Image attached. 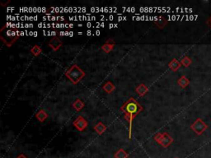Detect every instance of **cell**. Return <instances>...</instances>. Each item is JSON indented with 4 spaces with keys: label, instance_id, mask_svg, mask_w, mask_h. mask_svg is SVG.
<instances>
[{
    "label": "cell",
    "instance_id": "cell-49",
    "mask_svg": "<svg viewBox=\"0 0 211 158\" xmlns=\"http://www.w3.org/2000/svg\"><path fill=\"white\" fill-rule=\"evenodd\" d=\"M78 27H83V25H82V24H78Z\"/></svg>",
    "mask_w": 211,
    "mask_h": 158
},
{
    "label": "cell",
    "instance_id": "cell-5",
    "mask_svg": "<svg viewBox=\"0 0 211 158\" xmlns=\"http://www.w3.org/2000/svg\"><path fill=\"white\" fill-rule=\"evenodd\" d=\"M73 125L75 128L79 130V131H83L84 129L88 127V121H87L82 116H78L76 120L73 121Z\"/></svg>",
    "mask_w": 211,
    "mask_h": 158
},
{
    "label": "cell",
    "instance_id": "cell-23",
    "mask_svg": "<svg viewBox=\"0 0 211 158\" xmlns=\"http://www.w3.org/2000/svg\"><path fill=\"white\" fill-rule=\"evenodd\" d=\"M69 21H78V17H68Z\"/></svg>",
    "mask_w": 211,
    "mask_h": 158
},
{
    "label": "cell",
    "instance_id": "cell-28",
    "mask_svg": "<svg viewBox=\"0 0 211 158\" xmlns=\"http://www.w3.org/2000/svg\"><path fill=\"white\" fill-rule=\"evenodd\" d=\"M95 35H96V36H100V35H101L100 31H99V30H97V31H96V32H95Z\"/></svg>",
    "mask_w": 211,
    "mask_h": 158
},
{
    "label": "cell",
    "instance_id": "cell-35",
    "mask_svg": "<svg viewBox=\"0 0 211 158\" xmlns=\"http://www.w3.org/2000/svg\"><path fill=\"white\" fill-rule=\"evenodd\" d=\"M140 12H144V7H140V8L138 9Z\"/></svg>",
    "mask_w": 211,
    "mask_h": 158
},
{
    "label": "cell",
    "instance_id": "cell-10",
    "mask_svg": "<svg viewBox=\"0 0 211 158\" xmlns=\"http://www.w3.org/2000/svg\"><path fill=\"white\" fill-rule=\"evenodd\" d=\"M94 129H95V131L97 132L99 135H102V134H103V133L106 131L107 127H106V125H105L104 124H102V122H99L98 124H97V125H95Z\"/></svg>",
    "mask_w": 211,
    "mask_h": 158
},
{
    "label": "cell",
    "instance_id": "cell-2",
    "mask_svg": "<svg viewBox=\"0 0 211 158\" xmlns=\"http://www.w3.org/2000/svg\"><path fill=\"white\" fill-rule=\"evenodd\" d=\"M65 76L70 80L73 84H77L85 76V72L78 65L74 64L65 72Z\"/></svg>",
    "mask_w": 211,
    "mask_h": 158
},
{
    "label": "cell",
    "instance_id": "cell-42",
    "mask_svg": "<svg viewBox=\"0 0 211 158\" xmlns=\"http://www.w3.org/2000/svg\"><path fill=\"white\" fill-rule=\"evenodd\" d=\"M33 34H34V32H29V36H33Z\"/></svg>",
    "mask_w": 211,
    "mask_h": 158
},
{
    "label": "cell",
    "instance_id": "cell-31",
    "mask_svg": "<svg viewBox=\"0 0 211 158\" xmlns=\"http://www.w3.org/2000/svg\"><path fill=\"white\" fill-rule=\"evenodd\" d=\"M108 20L113 21L114 20V16H113V15H110V16L108 17Z\"/></svg>",
    "mask_w": 211,
    "mask_h": 158
},
{
    "label": "cell",
    "instance_id": "cell-15",
    "mask_svg": "<svg viewBox=\"0 0 211 158\" xmlns=\"http://www.w3.org/2000/svg\"><path fill=\"white\" fill-rule=\"evenodd\" d=\"M177 83L179 84V86L182 88H185L186 86H188L189 83H190V81H189L188 79L186 78V77L185 76H182L181 78L177 81Z\"/></svg>",
    "mask_w": 211,
    "mask_h": 158
},
{
    "label": "cell",
    "instance_id": "cell-39",
    "mask_svg": "<svg viewBox=\"0 0 211 158\" xmlns=\"http://www.w3.org/2000/svg\"><path fill=\"white\" fill-rule=\"evenodd\" d=\"M73 32H69V37H73Z\"/></svg>",
    "mask_w": 211,
    "mask_h": 158
},
{
    "label": "cell",
    "instance_id": "cell-22",
    "mask_svg": "<svg viewBox=\"0 0 211 158\" xmlns=\"http://www.w3.org/2000/svg\"><path fill=\"white\" fill-rule=\"evenodd\" d=\"M24 27L25 28H32V27H34V25L33 24H32V23H26L25 26H24Z\"/></svg>",
    "mask_w": 211,
    "mask_h": 158
},
{
    "label": "cell",
    "instance_id": "cell-30",
    "mask_svg": "<svg viewBox=\"0 0 211 158\" xmlns=\"http://www.w3.org/2000/svg\"><path fill=\"white\" fill-rule=\"evenodd\" d=\"M17 158H28V157H27L24 154H21L20 156H18Z\"/></svg>",
    "mask_w": 211,
    "mask_h": 158
},
{
    "label": "cell",
    "instance_id": "cell-40",
    "mask_svg": "<svg viewBox=\"0 0 211 158\" xmlns=\"http://www.w3.org/2000/svg\"><path fill=\"white\" fill-rule=\"evenodd\" d=\"M131 12H133V13H134V12H135V8H134V7H131Z\"/></svg>",
    "mask_w": 211,
    "mask_h": 158
},
{
    "label": "cell",
    "instance_id": "cell-6",
    "mask_svg": "<svg viewBox=\"0 0 211 158\" xmlns=\"http://www.w3.org/2000/svg\"><path fill=\"white\" fill-rule=\"evenodd\" d=\"M48 45H49V46H50V47L53 50L56 51V50H58L59 48L61 47L63 43H62V41H60L59 38H57V37H54L52 40H50V42L48 43Z\"/></svg>",
    "mask_w": 211,
    "mask_h": 158
},
{
    "label": "cell",
    "instance_id": "cell-33",
    "mask_svg": "<svg viewBox=\"0 0 211 158\" xmlns=\"http://www.w3.org/2000/svg\"><path fill=\"white\" fill-rule=\"evenodd\" d=\"M59 36H65V32H59Z\"/></svg>",
    "mask_w": 211,
    "mask_h": 158
},
{
    "label": "cell",
    "instance_id": "cell-14",
    "mask_svg": "<svg viewBox=\"0 0 211 158\" xmlns=\"http://www.w3.org/2000/svg\"><path fill=\"white\" fill-rule=\"evenodd\" d=\"M180 67H181V63L177 61L176 59H173V60L169 63V68H170L173 71H177Z\"/></svg>",
    "mask_w": 211,
    "mask_h": 158
},
{
    "label": "cell",
    "instance_id": "cell-18",
    "mask_svg": "<svg viewBox=\"0 0 211 158\" xmlns=\"http://www.w3.org/2000/svg\"><path fill=\"white\" fill-rule=\"evenodd\" d=\"M31 52H32V55L33 56H38V55H40V54H41V52H42V50H41V47H39L38 45H34L33 46V48H32V50H31Z\"/></svg>",
    "mask_w": 211,
    "mask_h": 158
},
{
    "label": "cell",
    "instance_id": "cell-1",
    "mask_svg": "<svg viewBox=\"0 0 211 158\" xmlns=\"http://www.w3.org/2000/svg\"><path fill=\"white\" fill-rule=\"evenodd\" d=\"M121 111L125 113V119L129 122V138L132 135V122L136 115L143 111V107L134 98H129L120 108Z\"/></svg>",
    "mask_w": 211,
    "mask_h": 158
},
{
    "label": "cell",
    "instance_id": "cell-47",
    "mask_svg": "<svg viewBox=\"0 0 211 158\" xmlns=\"http://www.w3.org/2000/svg\"><path fill=\"white\" fill-rule=\"evenodd\" d=\"M78 36H79V35L81 36V35H83V32H78Z\"/></svg>",
    "mask_w": 211,
    "mask_h": 158
},
{
    "label": "cell",
    "instance_id": "cell-4",
    "mask_svg": "<svg viewBox=\"0 0 211 158\" xmlns=\"http://www.w3.org/2000/svg\"><path fill=\"white\" fill-rule=\"evenodd\" d=\"M191 129L194 130L195 133H197L198 135H200L204 131V129H206L208 128V125L204 124L201 120V119H197L194 124L191 126Z\"/></svg>",
    "mask_w": 211,
    "mask_h": 158
},
{
    "label": "cell",
    "instance_id": "cell-13",
    "mask_svg": "<svg viewBox=\"0 0 211 158\" xmlns=\"http://www.w3.org/2000/svg\"><path fill=\"white\" fill-rule=\"evenodd\" d=\"M73 107L77 111H80L84 107V103L80 99L75 100V101L73 103Z\"/></svg>",
    "mask_w": 211,
    "mask_h": 158
},
{
    "label": "cell",
    "instance_id": "cell-45",
    "mask_svg": "<svg viewBox=\"0 0 211 158\" xmlns=\"http://www.w3.org/2000/svg\"><path fill=\"white\" fill-rule=\"evenodd\" d=\"M38 17H37V16H34V21H37V20H38Z\"/></svg>",
    "mask_w": 211,
    "mask_h": 158
},
{
    "label": "cell",
    "instance_id": "cell-29",
    "mask_svg": "<svg viewBox=\"0 0 211 158\" xmlns=\"http://www.w3.org/2000/svg\"><path fill=\"white\" fill-rule=\"evenodd\" d=\"M112 28H115V24L111 23V24H109V29H112Z\"/></svg>",
    "mask_w": 211,
    "mask_h": 158
},
{
    "label": "cell",
    "instance_id": "cell-16",
    "mask_svg": "<svg viewBox=\"0 0 211 158\" xmlns=\"http://www.w3.org/2000/svg\"><path fill=\"white\" fill-rule=\"evenodd\" d=\"M114 156H115V158H127L129 156V154L125 150L120 148L116 151Z\"/></svg>",
    "mask_w": 211,
    "mask_h": 158
},
{
    "label": "cell",
    "instance_id": "cell-37",
    "mask_svg": "<svg viewBox=\"0 0 211 158\" xmlns=\"http://www.w3.org/2000/svg\"><path fill=\"white\" fill-rule=\"evenodd\" d=\"M20 36H26V33H25V32H23V31H22V32H21V33H20Z\"/></svg>",
    "mask_w": 211,
    "mask_h": 158
},
{
    "label": "cell",
    "instance_id": "cell-7",
    "mask_svg": "<svg viewBox=\"0 0 211 158\" xmlns=\"http://www.w3.org/2000/svg\"><path fill=\"white\" fill-rule=\"evenodd\" d=\"M116 45V42L112 40V39H109L108 41L102 46V50L104 51L105 53H110L111 50L114 49V46Z\"/></svg>",
    "mask_w": 211,
    "mask_h": 158
},
{
    "label": "cell",
    "instance_id": "cell-12",
    "mask_svg": "<svg viewBox=\"0 0 211 158\" xmlns=\"http://www.w3.org/2000/svg\"><path fill=\"white\" fill-rule=\"evenodd\" d=\"M18 36H16V37H8L7 36V39H4L3 38V37H1L2 41H3L5 45H7V46H8V47H11L12 45L18 40Z\"/></svg>",
    "mask_w": 211,
    "mask_h": 158
},
{
    "label": "cell",
    "instance_id": "cell-24",
    "mask_svg": "<svg viewBox=\"0 0 211 158\" xmlns=\"http://www.w3.org/2000/svg\"><path fill=\"white\" fill-rule=\"evenodd\" d=\"M126 20H127V17H123V16L118 17V21H126Z\"/></svg>",
    "mask_w": 211,
    "mask_h": 158
},
{
    "label": "cell",
    "instance_id": "cell-34",
    "mask_svg": "<svg viewBox=\"0 0 211 158\" xmlns=\"http://www.w3.org/2000/svg\"><path fill=\"white\" fill-rule=\"evenodd\" d=\"M100 18L102 21H104V19H106V16H104V15H101Z\"/></svg>",
    "mask_w": 211,
    "mask_h": 158
},
{
    "label": "cell",
    "instance_id": "cell-25",
    "mask_svg": "<svg viewBox=\"0 0 211 158\" xmlns=\"http://www.w3.org/2000/svg\"><path fill=\"white\" fill-rule=\"evenodd\" d=\"M86 27H88V28H91V27H93V24H92L91 22H89L86 24Z\"/></svg>",
    "mask_w": 211,
    "mask_h": 158
},
{
    "label": "cell",
    "instance_id": "cell-26",
    "mask_svg": "<svg viewBox=\"0 0 211 158\" xmlns=\"http://www.w3.org/2000/svg\"><path fill=\"white\" fill-rule=\"evenodd\" d=\"M56 20L57 21H64V17H56Z\"/></svg>",
    "mask_w": 211,
    "mask_h": 158
},
{
    "label": "cell",
    "instance_id": "cell-48",
    "mask_svg": "<svg viewBox=\"0 0 211 158\" xmlns=\"http://www.w3.org/2000/svg\"><path fill=\"white\" fill-rule=\"evenodd\" d=\"M117 27H118V24L115 23V28H117Z\"/></svg>",
    "mask_w": 211,
    "mask_h": 158
},
{
    "label": "cell",
    "instance_id": "cell-46",
    "mask_svg": "<svg viewBox=\"0 0 211 158\" xmlns=\"http://www.w3.org/2000/svg\"><path fill=\"white\" fill-rule=\"evenodd\" d=\"M68 27H69V28H73V24H71V23H70Z\"/></svg>",
    "mask_w": 211,
    "mask_h": 158
},
{
    "label": "cell",
    "instance_id": "cell-32",
    "mask_svg": "<svg viewBox=\"0 0 211 158\" xmlns=\"http://www.w3.org/2000/svg\"><path fill=\"white\" fill-rule=\"evenodd\" d=\"M50 33H51V36H55L57 35V32H55V31H53V32H51Z\"/></svg>",
    "mask_w": 211,
    "mask_h": 158
},
{
    "label": "cell",
    "instance_id": "cell-8",
    "mask_svg": "<svg viewBox=\"0 0 211 158\" xmlns=\"http://www.w3.org/2000/svg\"><path fill=\"white\" fill-rule=\"evenodd\" d=\"M148 91V89L147 86L144 85V84H140L139 86H138L136 87V92L138 93V96H143L145 94H147Z\"/></svg>",
    "mask_w": 211,
    "mask_h": 158
},
{
    "label": "cell",
    "instance_id": "cell-38",
    "mask_svg": "<svg viewBox=\"0 0 211 158\" xmlns=\"http://www.w3.org/2000/svg\"><path fill=\"white\" fill-rule=\"evenodd\" d=\"M14 9H15V7H11V8H10V7H8L7 10H8V11H12V10L13 11Z\"/></svg>",
    "mask_w": 211,
    "mask_h": 158
},
{
    "label": "cell",
    "instance_id": "cell-27",
    "mask_svg": "<svg viewBox=\"0 0 211 158\" xmlns=\"http://www.w3.org/2000/svg\"><path fill=\"white\" fill-rule=\"evenodd\" d=\"M92 34H93V32H92V31H90V30H88V31L86 32L87 36H92Z\"/></svg>",
    "mask_w": 211,
    "mask_h": 158
},
{
    "label": "cell",
    "instance_id": "cell-20",
    "mask_svg": "<svg viewBox=\"0 0 211 158\" xmlns=\"http://www.w3.org/2000/svg\"><path fill=\"white\" fill-rule=\"evenodd\" d=\"M19 11L23 12H29V7H23L19 8Z\"/></svg>",
    "mask_w": 211,
    "mask_h": 158
},
{
    "label": "cell",
    "instance_id": "cell-3",
    "mask_svg": "<svg viewBox=\"0 0 211 158\" xmlns=\"http://www.w3.org/2000/svg\"><path fill=\"white\" fill-rule=\"evenodd\" d=\"M154 140L163 147H168L173 142V139L168 133H158L154 137Z\"/></svg>",
    "mask_w": 211,
    "mask_h": 158
},
{
    "label": "cell",
    "instance_id": "cell-41",
    "mask_svg": "<svg viewBox=\"0 0 211 158\" xmlns=\"http://www.w3.org/2000/svg\"><path fill=\"white\" fill-rule=\"evenodd\" d=\"M37 33H38V32H34V34H33V36H34V37H37V36H38V34H37Z\"/></svg>",
    "mask_w": 211,
    "mask_h": 158
},
{
    "label": "cell",
    "instance_id": "cell-17",
    "mask_svg": "<svg viewBox=\"0 0 211 158\" xmlns=\"http://www.w3.org/2000/svg\"><path fill=\"white\" fill-rule=\"evenodd\" d=\"M167 22H168V21L166 20L163 17H159L158 20H157L154 22L155 24H156V25L158 26V27H159L160 29L163 28V27H165L166 24H167Z\"/></svg>",
    "mask_w": 211,
    "mask_h": 158
},
{
    "label": "cell",
    "instance_id": "cell-9",
    "mask_svg": "<svg viewBox=\"0 0 211 158\" xmlns=\"http://www.w3.org/2000/svg\"><path fill=\"white\" fill-rule=\"evenodd\" d=\"M36 117H37V119L40 121V122L42 123L47 119L48 115L46 114V112L45 111H43V110H40V111L37 113V115H36Z\"/></svg>",
    "mask_w": 211,
    "mask_h": 158
},
{
    "label": "cell",
    "instance_id": "cell-19",
    "mask_svg": "<svg viewBox=\"0 0 211 158\" xmlns=\"http://www.w3.org/2000/svg\"><path fill=\"white\" fill-rule=\"evenodd\" d=\"M182 63L185 66V67H188V66L191 63V60L189 59L188 57H185V58H183V59H182Z\"/></svg>",
    "mask_w": 211,
    "mask_h": 158
},
{
    "label": "cell",
    "instance_id": "cell-43",
    "mask_svg": "<svg viewBox=\"0 0 211 158\" xmlns=\"http://www.w3.org/2000/svg\"><path fill=\"white\" fill-rule=\"evenodd\" d=\"M100 27H105V23L104 22H101L100 23Z\"/></svg>",
    "mask_w": 211,
    "mask_h": 158
},
{
    "label": "cell",
    "instance_id": "cell-44",
    "mask_svg": "<svg viewBox=\"0 0 211 158\" xmlns=\"http://www.w3.org/2000/svg\"><path fill=\"white\" fill-rule=\"evenodd\" d=\"M43 35H44V36H47V32H46V31H45V30H43Z\"/></svg>",
    "mask_w": 211,
    "mask_h": 158
},
{
    "label": "cell",
    "instance_id": "cell-11",
    "mask_svg": "<svg viewBox=\"0 0 211 158\" xmlns=\"http://www.w3.org/2000/svg\"><path fill=\"white\" fill-rule=\"evenodd\" d=\"M102 89H103L107 93H111L115 89H116V86H115V85H114L112 82H111V81H107V83L104 84V86H102Z\"/></svg>",
    "mask_w": 211,
    "mask_h": 158
},
{
    "label": "cell",
    "instance_id": "cell-21",
    "mask_svg": "<svg viewBox=\"0 0 211 158\" xmlns=\"http://www.w3.org/2000/svg\"><path fill=\"white\" fill-rule=\"evenodd\" d=\"M38 27L39 28H46V27H47V24L43 22H40L38 24Z\"/></svg>",
    "mask_w": 211,
    "mask_h": 158
},
{
    "label": "cell",
    "instance_id": "cell-36",
    "mask_svg": "<svg viewBox=\"0 0 211 158\" xmlns=\"http://www.w3.org/2000/svg\"><path fill=\"white\" fill-rule=\"evenodd\" d=\"M91 12H96V7H91Z\"/></svg>",
    "mask_w": 211,
    "mask_h": 158
}]
</instances>
